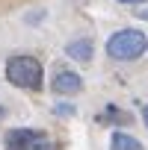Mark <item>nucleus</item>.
<instances>
[{"label": "nucleus", "mask_w": 148, "mask_h": 150, "mask_svg": "<svg viewBox=\"0 0 148 150\" xmlns=\"http://www.w3.org/2000/svg\"><path fill=\"white\" fill-rule=\"evenodd\" d=\"M148 50V35L142 30H119L107 38V56L116 62H133Z\"/></svg>", "instance_id": "nucleus-1"}, {"label": "nucleus", "mask_w": 148, "mask_h": 150, "mask_svg": "<svg viewBox=\"0 0 148 150\" xmlns=\"http://www.w3.org/2000/svg\"><path fill=\"white\" fill-rule=\"evenodd\" d=\"M6 80L15 88H27V91L42 88V62L36 56H12L6 62Z\"/></svg>", "instance_id": "nucleus-2"}, {"label": "nucleus", "mask_w": 148, "mask_h": 150, "mask_svg": "<svg viewBox=\"0 0 148 150\" xmlns=\"http://www.w3.org/2000/svg\"><path fill=\"white\" fill-rule=\"evenodd\" d=\"M50 88H53L56 94H77V91L83 88V80H80L77 71H65V68H59V71L53 74V80H50Z\"/></svg>", "instance_id": "nucleus-3"}, {"label": "nucleus", "mask_w": 148, "mask_h": 150, "mask_svg": "<svg viewBox=\"0 0 148 150\" xmlns=\"http://www.w3.org/2000/svg\"><path fill=\"white\" fill-rule=\"evenodd\" d=\"M92 53H95V47H92V41H89V38H74V41H68V44H65V56H68V59H74V62H80V65L92 62Z\"/></svg>", "instance_id": "nucleus-4"}, {"label": "nucleus", "mask_w": 148, "mask_h": 150, "mask_svg": "<svg viewBox=\"0 0 148 150\" xmlns=\"http://www.w3.org/2000/svg\"><path fill=\"white\" fill-rule=\"evenodd\" d=\"M36 135L39 132H33V129H12V132H6V150H27Z\"/></svg>", "instance_id": "nucleus-5"}, {"label": "nucleus", "mask_w": 148, "mask_h": 150, "mask_svg": "<svg viewBox=\"0 0 148 150\" xmlns=\"http://www.w3.org/2000/svg\"><path fill=\"white\" fill-rule=\"evenodd\" d=\"M110 147L113 150H142V141L133 138V135H127V132H113Z\"/></svg>", "instance_id": "nucleus-6"}, {"label": "nucleus", "mask_w": 148, "mask_h": 150, "mask_svg": "<svg viewBox=\"0 0 148 150\" xmlns=\"http://www.w3.org/2000/svg\"><path fill=\"white\" fill-rule=\"evenodd\" d=\"M27 150H56V144H53V141H47V138H45V132H39Z\"/></svg>", "instance_id": "nucleus-7"}, {"label": "nucleus", "mask_w": 148, "mask_h": 150, "mask_svg": "<svg viewBox=\"0 0 148 150\" xmlns=\"http://www.w3.org/2000/svg\"><path fill=\"white\" fill-rule=\"evenodd\" d=\"M53 112L56 115H74V106L71 103H59V106H53Z\"/></svg>", "instance_id": "nucleus-8"}, {"label": "nucleus", "mask_w": 148, "mask_h": 150, "mask_svg": "<svg viewBox=\"0 0 148 150\" xmlns=\"http://www.w3.org/2000/svg\"><path fill=\"white\" fill-rule=\"evenodd\" d=\"M142 121H145V127H148V103L142 106Z\"/></svg>", "instance_id": "nucleus-9"}, {"label": "nucleus", "mask_w": 148, "mask_h": 150, "mask_svg": "<svg viewBox=\"0 0 148 150\" xmlns=\"http://www.w3.org/2000/svg\"><path fill=\"white\" fill-rule=\"evenodd\" d=\"M119 3H127V6H136V3H145V0H119Z\"/></svg>", "instance_id": "nucleus-10"}, {"label": "nucleus", "mask_w": 148, "mask_h": 150, "mask_svg": "<svg viewBox=\"0 0 148 150\" xmlns=\"http://www.w3.org/2000/svg\"><path fill=\"white\" fill-rule=\"evenodd\" d=\"M0 118H3V106H0Z\"/></svg>", "instance_id": "nucleus-11"}]
</instances>
